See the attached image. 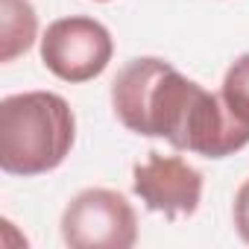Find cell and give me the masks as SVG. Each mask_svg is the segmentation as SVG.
Returning <instances> with one entry per match:
<instances>
[{"label":"cell","mask_w":249,"mask_h":249,"mask_svg":"<svg viewBox=\"0 0 249 249\" xmlns=\"http://www.w3.org/2000/svg\"><path fill=\"white\" fill-rule=\"evenodd\" d=\"M38 15L30 0H0V62H12L33 47Z\"/></svg>","instance_id":"obj_6"},{"label":"cell","mask_w":249,"mask_h":249,"mask_svg":"<svg viewBox=\"0 0 249 249\" xmlns=\"http://www.w3.org/2000/svg\"><path fill=\"white\" fill-rule=\"evenodd\" d=\"M132 188L150 211L167 220L191 217L202 199V173L179 156L147 153L132 170Z\"/></svg>","instance_id":"obj_5"},{"label":"cell","mask_w":249,"mask_h":249,"mask_svg":"<svg viewBox=\"0 0 249 249\" xmlns=\"http://www.w3.org/2000/svg\"><path fill=\"white\" fill-rule=\"evenodd\" d=\"M100 3H106V0H100Z\"/></svg>","instance_id":"obj_9"},{"label":"cell","mask_w":249,"mask_h":249,"mask_svg":"<svg viewBox=\"0 0 249 249\" xmlns=\"http://www.w3.org/2000/svg\"><path fill=\"white\" fill-rule=\"evenodd\" d=\"M231 214H234V229H237V234L249 243V179L237 188Z\"/></svg>","instance_id":"obj_8"},{"label":"cell","mask_w":249,"mask_h":249,"mask_svg":"<svg viewBox=\"0 0 249 249\" xmlns=\"http://www.w3.org/2000/svg\"><path fill=\"white\" fill-rule=\"evenodd\" d=\"M111 106L129 132L164 138L182 153L226 159L249 144V126L229 111L220 94L156 56L120 68L111 82Z\"/></svg>","instance_id":"obj_1"},{"label":"cell","mask_w":249,"mask_h":249,"mask_svg":"<svg viewBox=\"0 0 249 249\" xmlns=\"http://www.w3.org/2000/svg\"><path fill=\"white\" fill-rule=\"evenodd\" d=\"M220 97L229 106V111L249 126V53L231 62V68L223 76Z\"/></svg>","instance_id":"obj_7"},{"label":"cell","mask_w":249,"mask_h":249,"mask_svg":"<svg viewBox=\"0 0 249 249\" xmlns=\"http://www.w3.org/2000/svg\"><path fill=\"white\" fill-rule=\"evenodd\" d=\"M114 53L108 30L85 15L59 18L47 27L41 38L44 68L65 82H88L100 76Z\"/></svg>","instance_id":"obj_4"},{"label":"cell","mask_w":249,"mask_h":249,"mask_svg":"<svg viewBox=\"0 0 249 249\" xmlns=\"http://www.w3.org/2000/svg\"><path fill=\"white\" fill-rule=\"evenodd\" d=\"M62 237L71 249H129L138 240V217L123 194L88 188L68 202Z\"/></svg>","instance_id":"obj_3"},{"label":"cell","mask_w":249,"mask_h":249,"mask_svg":"<svg viewBox=\"0 0 249 249\" xmlns=\"http://www.w3.org/2000/svg\"><path fill=\"white\" fill-rule=\"evenodd\" d=\"M76 138V117L53 91H24L0 103V167L9 176L56 170Z\"/></svg>","instance_id":"obj_2"}]
</instances>
